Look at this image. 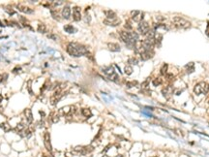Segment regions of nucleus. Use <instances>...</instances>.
<instances>
[{"mask_svg":"<svg viewBox=\"0 0 209 157\" xmlns=\"http://www.w3.org/2000/svg\"><path fill=\"white\" fill-rule=\"evenodd\" d=\"M108 49L109 51H111L112 52H118L120 51V46L117 43H108Z\"/></svg>","mask_w":209,"mask_h":157,"instance_id":"obj_14","label":"nucleus"},{"mask_svg":"<svg viewBox=\"0 0 209 157\" xmlns=\"http://www.w3.org/2000/svg\"><path fill=\"white\" fill-rule=\"evenodd\" d=\"M125 28H126V29H128V30L132 29V25H131V23L129 22H127V23L125 24Z\"/></svg>","mask_w":209,"mask_h":157,"instance_id":"obj_40","label":"nucleus"},{"mask_svg":"<svg viewBox=\"0 0 209 157\" xmlns=\"http://www.w3.org/2000/svg\"><path fill=\"white\" fill-rule=\"evenodd\" d=\"M62 17L64 18L65 20H69L70 17H71V8L69 6H65L62 10Z\"/></svg>","mask_w":209,"mask_h":157,"instance_id":"obj_16","label":"nucleus"},{"mask_svg":"<svg viewBox=\"0 0 209 157\" xmlns=\"http://www.w3.org/2000/svg\"><path fill=\"white\" fill-rule=\"evenodd\" d=\"M8 78V74H0V83L6 82V80Z\"/></svg>","mask_w":209,"mask_h":157,"instance_id":"obj_35","label":"nucleus"},{"mask_svg":"<svg viewBox=\"0 0 209 157\" xmlns=\"http://www.w3.org/2000/svg\"><path fill=\"white\" fill-rule=\"evenodd\" d=\"M171 93H172V89H171V85L166 86V87L162 89V94H163V95H164L167 99H169V96L171 95Z\"/></svg>","mask_w":209,"mask_h":157,"instance_id":"obj_17","label":"nucleus"},{"mask_svg":"<svg viewBox=\"0 0 209 157\" xmlns=\"http://www.w3.org/2000/svg\"><path fill=\"white\" fill-rule=\"evenodd\" d=\"M44 145H45V148H47V150L49 152H52V145H51V134L49 132H46L44 134Z\"/></svg>","mask_w":209,"mask_h":157,"instance_id":"obj_7","label":"nucleus"},{"mask_svg":"<svg viewBox=\"0 0 209 157\" xmlns=\"http://www.w3.org/2000/svg\"><path fill=\"white\" fill-rule=\"evenodd\" d=\"M153 157H157V156H153Z\"/></svg>","mask_w":209,"mask_h":157,"instance_id":"obj_51","label":"nucleus"},{"mask_svg":"<svg viewBox=\"0 0 209 157\" xmlns=\"http://www.w3.org/2000/svg\"><path fill=\"white\" fill-rule=\"evenodd\" d=\"M64 30L66 31V32L70 33V34L77 32V29H76V28L73 25H70V24L69 25H65L64 26Z\"/></svg>","mask_w":209,"mask_h":157,"instance_id":"obj_22","label":"nucleus"},{"mask_svg":"<svg viewBox=\"0 0 209 157\" xmlns=\"http://www.w3.org/2000/svg\"><path fill=\"white\" fill-rule=\"evenodd\" d=\"M194 92L197 95L200 94H207L209 92V85L205 82H200L197 83L194 87Z\"/></svg>","mask_w":209,"mask_h":157,"instance_id":"obj_3","label":"nucleus"},{"mask_svg":"<svg viewBox=\"0 0 209 157\" xmlns=\"http://www.w3.org/2000/svg\"><path fill=\"white\" fill-rule=\"evenodd\" d=\"M111 148V145H109L108 146H106V148H104L103 152H107V151H108V150H109V148Z\"/></svg>","mask_w":209,"mask_h":157,"instance_id":"obj_42","label":"nucleus"},{"mask_svg":"<svg viewBox=\"0 0 209 157\" xmlns=\"http://www.w3.org/2000/svg\"><path fill=\"white\" fill-rule=\"evenodd\" d=\"M0 26H1V27H2V26H3V23L1 22V20H0Z\"/></svg>","mask_w":209,"mask_h":157,"instance_id":"obj_47","label":"nucleus"},{"mask_svg":"<svg viewBox=\"0 0 209 157\" xmlns=\"http://www.w3.org/2000/svg\"><path fill=\"white\" fill-rule=\"evenodd\" d=\"M103 71L104 73V75H106L109 80L111 81V82H116V81L118 80V75H117V73L115 72V70H114V68L112 66H108V67L104 68Z\"/></svg>","mask_w":209,"mask_h":157,"instance_id":"obj_5","label":"nucleus"},{"mask_svg":"<svg viewBox=\"0 0 209 157\" xmlns=\"http://www.w3.org/2000/svg\"><path fill=\"white\" fill-rule=\"evenodd\" d=\"M6 11L7 13L9 15H15L16 14V12H15V10L14 9H12L11 7H6Z\"/></svg>","mask_w":209,"mask_h":157,"instance_id":"obj_37","label":"nucleus"},{"mask_svg":"<svg viewBox=\"0 0 209 157\" xmlns=\"http://www.w3.org/2000/svg\"><path fill=\"white\" fill-rule=\"evenodd\" d=\"M82 150H83V146L82 145L76 146V148H74V153H76V154H80V155H82Z\"/></svg>","mask_w":209,"mask_h":157,"instance_id":"obj_28","label":"nucleus"},{"mask_svg":"<svg viewBox=\"0 0 209 157\" xmlns=\"http://www.w3.org/2000/svg\"><path fill=\"white\" fill-rule=\"evenodd\" d=\"M152 83H153L154 86H159L163 83V80H162L161 78H156L152 81Z\"/></svg>","mask_w":209,"mask_h":157,"instance_id":"obj_27","label":"nucleus"},{"mask_svg":"<svg viewBox=\"0 0 209 157\" xmlns=\"http://www.w3.org/2000/svg\"><path fill=\"white\" fill-rule=\"evenodd\" d=\"M104 23L109 26H117L121 23V20L119 18H113V19H106L104 20Z\"/></svg>","mask_w":209,"mask_h":157,"instance_id":"obj_9","label":"nucleus"},{"mask_svg":"<svg viewBox=\"0 0 209 157\" xmlns=\"http://www.w3.org/2000/svg\"><path fill=\"white\" fill-rule=\"evenodd\" d=\"M49 81H48V82H46V83H45V85H43V87L41 88V92H44V90H46L47 88L49 87Z\"/></svg>","mask_w":209,"mask_h":157,"instance_id":"obj_39","label":"nucleus"},{"mask_svg":"<svg viewBox=\"0 0 209 157\" xmlns=\"http://www.w3.org/2000/svg\"><path fill=\"white\" fill-rule=\"evenodd\" d=\"M186 70L188 73H193L195 71V64L194 62H190L186 65Z\"/></svg>","mask_w":209,"mask_h":157,"instance_id":"obj_24","label":"nucleus"},{"mask_svg":"<svg viewBox=\"0 0 209 157\" xmlns=\"http://www.w3.org/2000/svg\"><path fill=\"white\" fill-rule=\"evenodd\" d=\"M82 114L84 117H86V118H89V117L92 116V112H91L90 110L87 108H84L82 110Z\"/></svg>","mask_w":209,"mask_h":157,"instance_id":"obj_20","label":"nucleus"},{"mask_svg":"<svg viewBox=\"0 0 209 157\" xmlns=\"http://www.w3.org/2000/svg\"><path fill=\"white\" fill-rule=\"evenodd\" d=\"M27 85H28V92H29L31 95H32V94H33V91H32V81H31V80L28 81Z\"/></svg>","mask_w":209,"mask_h":157,"instance_id":"obj_36","label":"nucleus"},{"mask_svg":"<svg viewBox=\"0 0 209 157\" xmlns=\"http://www.w3.org/2000/svg\"><path fill=\"white\" fill-rule=\"evenodd\" d=\"M17 8H18L19 11L22 12V13H25V14H33V9H31V8L27 7V6H24V5L18 4Z\"/></svg>","mask_w":209,"mask_h":157,"instance_id":"obj_13","label":"nucleus"},{"mask_svg":"<svg viewBox=\"0 0 209 157\" xmlns=\"http://www.w3.org/2000/svg\"><path fill=\"white\" fill-rule=\"evenodd\" d=\"M19 71H22V68H20V67H17V68H15V69L13 70V73H18Z\"/></svg>","mask_w":209,"mask_h":157,"instance_id":"obj_41","label":"nucleus"},{"mask_svg":"<svg viewBox=\"0 0 209 157\" xmlns=\"http://www.w3.org/2000/svg\"><path fill=\"white\" fill-rule=\"evenodd\" d=\"M138 32L142 34V35H146V33H147L148 31L150 30L149 23H148L147 22H144V20H142V22L138 23Z\"/></svg>","mask_w":209,"mask_h":157,"instance_id":"obj_6","label":"nucleus"},{"mask_svg":"<svg viewBox=\"0 0 209 157\" xmlns=\"http://www.w3.org/2000/svg\"><path fill=\"white\" fill-rule=\"evenodd\" d=\"M140 55V58L142 60H147V59L152 58L154 55V51H142Z\"/></svg>","mask_w":209,"mask_h":157,"instance_id":"obj_12","label":"nucleus"},{"mask_svg":"<svg viewBox=\"0 0 209 157\" xmlns=\"http://www.w3.org/2000/svg\"><path fill=\"white\" fill-rule=\"evenodd\" d=\"M168 68H169L168 64H167V63L163 64V66H162V67H161V69H160V74H161L162 76H165V75H166L167 73H168Z\"/></svg>","mask_w":209,"mask_h":157,"instance_id":"obj_25","label":"nucleus"},{"mask_svg":"<svg viewBox=\"0 0 209 157\" xmlns=\"http://www.w3.org/2000/svg\"><path fill=\"white\" fill-rule=\"evenodd\" d=\"M120 38L129 48H135L136 43L138 41V35L136 32H128V31H121L120 32Z\"/></svg>","mask_w":209,"mask_h":157,"instance_id":"obj_2","label":"nucleus"},{"mask_svg":"<svg viewBox=\"0 0 209 157\" xmlns=\"http://www.w3.org/2000/svg\"><path fill=\"white\" fill-rule=\"evenodd\" d=\"M206 34H207V36L209 37V25H208V27H207V30H206Z\"/></svg>","mask_w":209,"mask_h":157,"instance_id":"obj_44","label":"nucleus"},{"mask_svg":"<svg viewBox=\"0 0 209 157\" xmlns=\"http://www.w3.org/2000/svg\"><path fill=\"white\" fill-rule=\"evenodd\" d=\"M131 16L133 18V20L136 22H142L143 20V13L140 11H132Z\"/></svg>","mask_w":209,"mask_h":157,"instance_id":"obj_8","label":"nucleus"},{"mask_svg":"<svg viewBox=\"0 0 209 157\" xmlns=\"http://www.w3.org/2000/svg\"><path fill=\"white\" fill-rule=\"evenodd\" d=\"M172 23L177 28H189L191 26V22L189 20H185L184 18H181V17H174L172 19Z\"/></svg>","mask_w":209,"mask_h":157,"instance_id":"obj_4","label":"nucleus"},{"mask_svg":"<svg viewBox=\"0 0 209 157\" xmlns=\"http://www.w3.org/2000/svg\"><path fill=\"white\" fill-rule=\"evenodd\" d=\"M155 35H156L155 30L150 29L147 33H146L145 36H146V39H149V40H155Z\"/></svg>","mask_w":209,"mask_h":157,"instance_id":"obj_21","label":"nucleus"},{"mask_svg":"<svg viewBox=\"0 0 209 157\" xmlns=\"http://www.w3.org/2000/svg\"><path fill=\"white\" fill-rule=\"evenodd\" d=\"M124 72H125V74L128 75V76L132 75L133 74V67L131 66V65H127V66L124 67Z\"/></svg>","mask_w":209,"mask_h":157,"instance_id":"obj_26","label":"nucleus"},{"mask_svg":"<svg viewBox=\"0 0 209 157\" xmlns=\"http://www.w3.org/2000/svg\"><path fill=\"white\" fill-rule=\"evenodd\" d=\"M93 150H94V148H93L92 145H86V146H83V150H82V155H86V154H89V153L92 152Z\"/></svg>","mask_w":209,"mask_h":157,"instance_id":"obj_19","label":"nucleus"},{"mask_svg":"<svg viewBox=\"0 0 209 157\" xmlns=\"http://www.w3.org/2000/svg\"><path fill=\"white\" fill-rule=\"evenodd\" d=\"M62 3H63V1H52L51 2V6L52 7H56V6H60Z\"/></svg>","mask_w":209,"mask_h":157,"instance_id":"obj_38","label":"nucleus"},{"mask_svg":"<svg viewBox=\"0 0 209 157\" xmlns=\"http://www.w3.org/2000/svg\"><path fill=\"white\" fill-rule=\"evenodd\" d=\"M149 83H150V78H146L142 85H142V88H143V89H144V88H147L148 85H149Z\"/></svg>","mask_w":209,"mask_h":157,"instance_id":"obj_30","label":"nucleus"},{"mask_svg":"<svg viewBox=\"0 0 209 157\" xmlns=\"http://www.w3.org/2000/svg\"><path fill=\"white\" fill-rule=\"evenodd\" d=\"M0 128H1V129L3 130L4 132H10V131L12 130L11 125H10V124L8 123V122H6V121L2 122V123L0 124Z\"/></svg>","mask_w":209,"mask_h":157,"instance_id":"obj_18","label":"nucleus"},{"mask_svg":"<svg viewBox=\"0 0 209 157\" xmlns=\"http://www.w3.org/2000/svg\"><path fill=\"white\" fill-rule=\"evenodd\" d=\"M0 112H1V108H0Z\"/></svg>","mask_w":209,"mask_h":157,"instance_id":"obj_50","label":"nucleus"},{"mask_svg":"<svg viewBox=\"0 0 209 157\" xmlns=\"http://www.w3.org/2000/svg\"><path fill=\"white\" fill-rule=\"evenodd\" d=\"M40 114H41V116H42V117H44V116H46V114H45V112H44L43 111H40Z\"/></svg>","mask_w":209,"mask_h":157,"instance_id":"obj_43","label":"nucleus"},{"mask_svg":"<svg viewBox=\"0 0 209 157\" xmlns=\"http://www.w3.org/2000/svg\"><path fill=\"white\" fill-rule=\"evenodd\" d=\"M23 114H24L26 120H27L28 123H32L33 122V114L32 112H31L30 109H25L24 112H23Z\"/></svg>","mask_w":209,"mask_h":157,"instance_id":"obj_15","label":"nucleus"},{"mask_svg":"<svg viewBox=\"0 0 209 157\" xmlns=\"http://www.w3.org/2000/svg\"><path fill=\"white\" fill-rule=\"evenodd\" d=\"M104 15L107 16V19H113L116 18V14L111 10H108V11H104Z\"/></svg>","mask_w":209,"mask_h":157,"instance_id":"obj_23","label":"nucleus"},{"mask_svg":"<svg viewBox=\"0 0 209 157\" xmlns=\"http://www.w3.org/2000/svg\"><path fill=\"white\" fill-rule=\"evenodd\" d=\"M2 99H3V96L0 94V103H1V101H2Z\"/></svg>","mask_w":209,"mask_h":157,"instance_id":"obj_45","label":"nucleus"},{"mask_svg":"<svg viewBox=\"0 0 209 157\" xmlns=\"http://www.w3.org/2000/svg\"><path fill=\"white\" fill-rule=\"evenodd\" d=\"M51 16L56 20H60V15H59L58 11H51Z\"/></svg>","mask_w":209,"mask_h":157,"instance_id":"obj_34","label":"nucleus"},{"mask_svg":"<svg viewBox=\"0 0 209 157\" xmlns=\"http://www.w3.org/2000/svg\"><path fill=\"white\" fill-rule=\"evenodd\" d=\"M67 52L72 56L75 57H80L82 55H85L87 53V49L83 45L78 43H75V42H72V43H69L67 46Z\"/></svg>","mask_w":209,"mask_h":157,"instance_id":"obj_1","label":"nucleus"},{"mask_svg":"<svg viewBox=\"0 0 209 157\" xmlns=\"http://www.w3.org/2000/svg\"><path fill=\"white\" fill-rule=\"evenodd\" d=\"M115 157H123V155H121V154H118V155H116Z\"/></svg>","mask_w":209,"mask_h":157,"instance_id":"obj_46","label":"nucleus"},{"mask_svg":"<svg viewBox=\"0 0 209 157\" xmlns=\"http://www.w3.org/2000/svg\"><path fill=\"white\" fill-rule=\"evenodd\" d=\"M26 128H27V127L25 126L24 123H22V122H20V123L18 124L17 126H16L15 130H16V132H17L18 134L20 135V137H24V132H25Z\"/></svg>","mask_w":209,"mask_h":157,"instance_id":"obj_11","label":"nucleus"},{"mask_svg":"<svg viewBox=\"0 0 209 157\" xmlns=\"http://www.w3.org/2000/svg\"><path fill=\"white\" fill-rule=\"evenodd\" d=\"M165 78H166V80L168 81V82H171L174 78V75L171 74V73H167V74L165 75Z\"/></svg>","mask_w":209,"mask_h":157,"instance_id":"obj_31","label":"nucleus"},{"mask_svg":"<svg viewBox=\"0 0 209 157\" xmlns=\"http://www.w3.org/2000/svg\"><path fill=\"white\" fill-rule=\"evenodd\" d=\"M73 18L75 22H80L82 20V14H80V8L75 6L73 8Z\"/></svg>","mask_w":209,"mask_h":157,"instance_id":"obj_10","label":"nucleus"},{"mask_svg":"<svg viewBox=\"0 0 209 157\" xmlns=\"http://www.w3.org/2000/svg\"><path fill=\"white\" fill-rule=\"evenodd\" d=\"M126 85H127L128 88H131V87H133V86L138 85V82H137V81H131V82H127Z\"/></svg>","mask_w":209,"mask_h":157,"instance_id":"obj_32","label":"nucleus"},{"mask_svg":"<svg viewBox=\"0 0 209 157\" xmlns=\"http://www.w3.org/2000/svg\"><path fill=\"white\" fill-rule=\"evenodd\" d=\"M40 33H46L47 32V28H46V25L44 24H40L38 26V29H37Z\"/></svg>","mask_w":209,"mask_h":157,"instance_id":"obj_33","label":"nucleus"},{"mask_svg":"<svg viewBox=\"0 0 209 157\" xmlns=\"http://www.w3.org/2000/svg\"><path fill=\"white\" fill-rule=\"evenodd\" d=\"M103 157H109V156H107V155H104V156H103Z\"/></svg>","mask_w":209,"mask_h":157,"instance_id":"obj_49","label":"nucleus"},{"mask_svg":"<svg viewBox=\"0 0 209 157\" xmlns=\"http://www.w3.org/2000/svg\"><path fill=\"white\" fill-rule=\"evenodd\" d=\"M128 63H129L131 66L132 65H137L138 63V58H135V57H132V58H129L128 59Z\"/></svg>","mask_w":209,"mask_h":157,"instance_id":"obj_29","label":"nucleus"},{"mask_svg":"<svg viewBox=\"0 0 209 157\" xmlns=\"http://www.w3.org/2000/svg\"><path fill=\"white\" fill-rule=\"evenodd\" d=\"M48 157H54V156H52V155H49V156H48Z\"/></svg>","mask_w":209,"mask_h":157,"instance_id":"obj_48","label":"nucleus"}]
</instances>
